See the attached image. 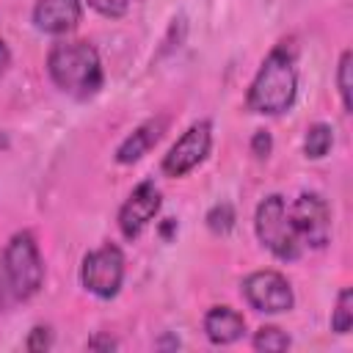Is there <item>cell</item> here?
I'll return each instance as SVG.
<instances>
[{
  "label": "cell",
  "instance_id": "21",
  "mask_svg": "<svg viewBox=\"0 0 353 353\" xmlns=\"http://www.w3.org/2000/svg\"><path fill=\"white\" fill-rule=\"evenodd\" d=\"M88 347H105V350H113V347H116V342H113V339H108V336H97V339H91V342H88Z\"/></svg>",
  "mask_w": 353,
  "mask_h": 353
},
{
  "label": "cell",
  "instance_id": "18",
  "mask_svg": "<svg viewBox=\"0 0 353 353\" xmlns=\"http://www.w3.org/2000/svg\"><path fill=\"white\" fill-rule=\"evenodd\" d=\"M50 345H52V334H50V328H47V325H36V328L30 331L28 342H25V347H28V350H47Z\"/></svg>",
  "mask_w": 353,
  "mask_h": 353
},
{
  "label": "cell",
  "instance_id": "5",
  "mask_svg": "<svg viewBox=\"0 0 353 353\" xmlns=\"http://www.w3.org/2000/svg\"><path fill=\"white\" fill-rule=\"evenodd\" d=\"M80 281L88 292L99 298H113L124 281V254L119 245L108 243L91 254H85L80 268Z\"/></svg>",
  "mask_w": 353,
  "mask_h": 353
},
{
  "label": "cell",
  "instance_id": "11",
  "mask_svg": "<svg viewBox=\"0 0 353 353\" xmlns=\"http://www.w3.org/2000/svg\"><path fill=\"white\" fill-rule=\"evenodd\" d=\"M243 331H245L243 314L229 306H212L204 314V334L215 345H232L243 336Z\"/></svg>",
  "mask_w": 353,
  "mask_h": 353
},
{
  "label": "cell",
  "instance_id": "16",
  "mask_svg": "<svg viewBox=\"0 0 353 353\" xmlns=\"http://www.w3.org/2000/svg\"><path fill=\"white\" fill-rule=\"evenodd\" d=\"M207 226L215 232V234H226L232 226H234V210L232 204H215L210 212H207Z\"/></svg>",
  "mask_w": 353,
  "mask_h": 353
},
{
  "label": "cell",
  "instance_id": "20",
  "mask_svg": "<svg viewBox=\"0 0 353 353\" xmlns=\"http://www.w3.org/2000/svg\"><path fill=\"white\" fill-rule=\"evenodd\" d=\"M270 149H273V138H270V132H268V130L254 132V138H251V152H254L256 157H268Z\"/></svg>",
  "mask_w": 353,
  "mask_h": 353
},
{
  "label": "cell",
  "instance_id": "7",
  "mask_svg": "<svg viewBox=\"0 0 353 353\" xmlns=\"http://www.w3.org/2000/svg\"><path fill=\"white\" fill-rule=\"evenodd\" d=\"M243 295L256 312L279 314L292 309V287L290 281L276 270H256L243 281Z\"/></svg>",
  "mask_w": 353,
  "mask_h": 353
},
{
  "label": "cell",
  "instance_id": "13",
  "mask_svg": "<svg viewBox=\"0 0 353 353\" xmlns=\"http://www.w3.org/2000/svg\"><path fill=\"white\" fill-rule=\"evenodd\" d=\"M331 143H334V130L328 124H312L306 130V138H303V152H306V157L320 160L328 154Z\"/></svg>",
  "mask_w": 353,
  "mask_h": 353
},
{
  "label": "cell",
  "instance_id": "3",
  "mask_svg": "<svg viewBox=\"0 0 353 353\" xmlns=\"http://www.w3.org/2000/svg\"><path fill=\"white\" fill-rule=\"evenodd\" d=\"M44 284V262L30 232H17L3 251V287L14 301L33 298Z\"/></svg>",
  "mask_w": 353,
  "mask_h": 353
},
{
  "label": "cell",
  "instance_id": "8",
  "mask_svg": "<svg viewBox=\"0 0 353 353\" xmlns=\"http://www.w3.org/2000/svg\"><path fill=\"white\" fill-rule=\"evenodd\" d=\"M212 143V127L210 121H196L190 124L182 138L168 149V154L163 157V171L168 176H185L188 171H193L210 152Z\"/></svg>",
  "mask_w": 353,
  "mask_h": 353
},
{
  "label": "cell",
  "instance_id": "14",
  "mask_svg": "<svg viewBox=\"0 0 353 353\" xmlns=\"http://www.w3.org/2000/svg\"><path fill=\"white\" fill-rule=\"evenodd\" d=\"M350 325H353V292H350V287H345L336 298V309L331 314V328L336 334H347Z\"/></svg>",
  "mask_w": 353,
  "mask_h": 353
},
{
  "label": "cell",
  "instance_id": "22",
  "mask_svg": "<svg viewBox=\"0 0 353 353\" xmlns=\"http://www.w3.org/2000/svg\"><path fill=\"white\" fill-rule=\"evenodd\" d=\"M8 61H11V55H8V47H6V41L0 39V77H3L6 66H8Z\"/></svg>",
  "mask_w": 353,
  "mask_h": 353
},
{
  "label": "cell",
  "instance_id": "6",
  "mask_svg": "<svg viewBox=\"0 0 353 353\" xmlns=\"http://www.w3.org/2000/svg\"><path fill=\"white\" fill-rule=\"evenodd\" d=\"M290 223L301 240V245L323 248L331 240V210L323 196L317 193H301L292 207L287 210Z\"/></svg>",
  "mask_w": 353,
  "mask_h": 353
},
{
  "label": "cell",
  "instance_id": "17",
  "mask_svg": "<svg viewBox=\"0 0 353 353\" xmlns=\"http://www.w3.org/2000/svg\"><path fill=\"white\" fill-rule=\"evenodd\" d=\"M350 69H353V52L345 50L339 58V69H336V85H339V97L345 110H350Z\"/></svg>",
  "mask_w": 353,
  "mask_h": 353
},
{
  "label": "cell",
  "instance_id": "12",
  "mask_svg": "<svg viewBox=\"0 0 353 353\" xmlns=\"http://www.w3.org/2000/svg\"><path fill=\"white\" fill-rule=\"evenodd\" d=\"M163 130H165V119H152V121L141 124V127H138L132 135H127L124 143L116 149V160H119L121 165L138 163V160H141V157L160 141Z\"/></svg>",
  "mask_w": 353,
  "mask_h": 353
},
{
  "label": "cell",
  "instance_id": "4",
  "mask_svg": "<svg viewBox=\"0 0 353 353\" xmlns=\"http://www.w3.org/2000/svg\"><path fill=\"white\" fill-rule=\"evenodd\" d=\"M254 229H256V237L259 243L279 259L284 262H292L301 256V240L290 223V215H287V204L281 196H268L262 199V204L256 207V218H254Z\"/></svg>",
  "mask_w": 353,
  "mask_h": 353
},
{
  "label": "cell",
  "instance_id": "9",
  "mask_svg": "<svg viewBox=\"0 0 353 353\" xmlns=\"http://www.w3.org/2000/svg\"><path fill=\"white\" fill-rule=\"evenodd\" d=\"M160 190L154 188V182H141L132 193H130V199L121 204V210H119V229H121V234L127 237V240H132V237H138L152 221H154V215L160 212Z\"/></svg>",
  "mask_w": 353,
  "mask_h": 353
},
{
  "label": "cell",
  "instance_id": "2",
  "mask_svg": "<svg viewBox=\"0 0 353 353\" xmlns=\"http://www.w3.org/2000/svg\"><path fill=\"white\" fill-rule=\"evenodd\" d=\"M47 72L61 91L77 99H88L102 88V63L88 41L55 44L47 55Z\"/></svg>",
  "mask_w": 353,
  "mask_h": 353
},
{
  "label": "cell",
  "instance_id": "1",
  "mask_svg": "<svg viewBox=\"0 0 353 353\" xmlns=\"http://www.w3.org/2000/svg\"><path fill=\"white\" fill-rule=\"evenodd\" d=\"M298 91V74H295V52L292 47L279 44L270 50V55L262 61L251 88H248V108L254 113L279 116L295 102Z\"/></svg>",
  "mask_w": 353,
  "mask_h": 353
},
{
  "label": "cell",
  "instance_id": "19",
  "mask_svg": "<svg viewBox=\"0 0 353 353\" xmlns=\"http://www.w3.org/2000/svg\"><path fill=\"white\" fill-rule=\"evenodd\" d=\"M91 8H97L102 17H121L127 11V3L130 0H88Z\"/></svg>",
  "mask_w": 353,
  "mask_h": 353
},
{
  "label": "cell",
  "instance_id": "15",
  "mask_svg": "<svg viewBox=\"0 0 353 353\" xmlns=\"http://www.w3.org/2000/svg\"><path fill=\"white\" fill-rule=\"evenodd\" d=\"M254 347L256 350H265V353H279V350H287L290 347V336L276 328V325H262L254 336Z\"/></svg>",
  "mask_w": 353,
  "mask_h": 353
},
{
  "label": "cell",
  "instance_id": "10",
  "mask_svg": "<svg viewBox=\"0 0 353 353\" xmlns=\"http://www.w3.org/2000/svg\"><path fill=\"white\" fill-rule=\"evenodd\" d=\"M83 17V6L80 0H39L33 8V22L39 30L61 36L77 28Z\"/></svg>",
  "mask_w": 353,
  "mask_h": 353
}]
</instances>
